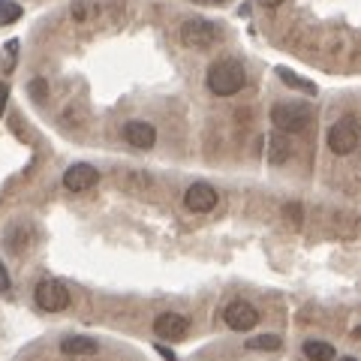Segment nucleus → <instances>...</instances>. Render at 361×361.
Wrapping results in <instances>:
<instances>
[{"label":"nucleus","instance_id":"f257e3e1","mask_svg":"<svg viewBox=\"0 0 361 361\" xmlns=\"http://www.w3.org/2000/svg\"><path fill=\"white\" fill-rule=\"evenodd\" d=\"M247 85V70L241 61L235 58H223V61H214L208 66V90L217 97H232L244 90Z\"/></svg>","mask_w":361,"mask_h":361},{"label":"nucleus","instance_id":"f03ea898","mask_svg":"<svg viewBox=\"0 0 361 361\" xmlns=\"http://www.w3.org/2000/svg\"><path fill=\"white\" fill-rule=\"evenodd\" d=\"M220 37H223L220 27L208 18H187L184 25H180V42H184L187 49L205 51L214 42H220Z\"/></svg>","mask_w":361,"mask_h":361},{"label":"nucleus","instance_id":"7ed1b4c3","mask_svg":"<svg viewBox=\"0 0 361 361\" xmlns=\"http://www.w3.org/2000/svg\"><path fill=\"white\" fill-rule=\"evenodd\" d=\"M271 123L280 130V133H301L310 127V109L301 106V103H277L271 109Z\"/></svg>","mask_w":361,"mask_h":361},{"label":"nucleus","instance_id":"20e7f679","mask_svg":"<svg viewBox=\"0 0 361 361\" xmlns=\"http://www.w3.org/2000/svg\"><path fill=\"white\" fill-rule=\"evenodd\" d=\"M358 121H355V115H346V118H341L334 123V127L329 130V148H331V154H337V157H346V154H353L355 148H358Z\"/></svg>","mask_w":361,"mask_h":361},{"label":"nucleus","instance_id":"39448f33","mask_svg":"<svg viewBox=\"0 0 361 361\" xmlns=\"http://www.w3.org/2000/svg\"><path fill=\"white\" fill-rule=\"evenodd\" d=\"M33 298H37V307L42 310H66V304H70V289H66L61 280H54V277H45L37 283V292H33Z\"/></svg>","mask_w":361,"mask_h":361},{"label":"nucleus","instance_id":"423d86ee","mask_svg":"<svg viewBox=\"0 0 361 361\" xmlns=\"http://www.w3.org/2000/svg\"><path fill=\"white\" fill-rule=\"evenodd\" d=\"M226 325H229L232 331H253L259 325V310L253 307L250 301H232L229 307L223 313Z\"/></svg>","mask_w":361,"mask_h":361},{"label":"nucleus","instance_id":"0eeeda50","mask_svg":"<svg viewBox=\"0 0 361 361\" xmlns=\"http://www.w3.org/2000/svg\"><path fill=\"white\" fill-rule=\"evenodd\" d=\"M97 180H99V172L87 163H73L63 172V187L70 190V193H87L90 187H97Z\"/></svg>","mask_w":361,"mask_h":361},{"label":"nucleus","instance_id":"6e6552de","mask_svg":"<svg viewBox=\"0 0 361 361\" xmlns=\"http://www.w3.org/2000/svg\"><path fill=\"white\" fill-rule=\"evenodd\" d=\"M184 205L193 214H208L214 205H217V190H214L211 184H205V180H196V184L187 187Z\"/></svg>","mask_w":361,"mask_h":361},{"label":"nucleus","instance_id":"1a4fd4ad","mask_svg":"<svg viewBox=\"0 0 361 361\" xmlns=\"http://www.w3.org/2000/svg\"><path fill=\"white\" fill-rule=\"evenodd\" d=\"M190 331V322L180 313H160L154 319V334L163 341H184Z\"/></svg>","mask_w":361,"mask_h":361},{"label":"nucleus","instance_id":"9d476101","mask_svg":"<svg viewBox=\"0 0 361 361\" xmlns=\"http://www.w3.org/2000/svg\"><path fill=\"white\" fill-rule=\"evenodd\" d=\"M123 139L139 151H151L157 142V130L148 121H130V123H123Z\"/></svg>","mask_w":361,"mask_h":361},{"label":"nucleus","instance_id":"9b49d317","mask_svg":"<svg viewBox=\"0 0 361 361\" xmlns=\"http://www.w3.org/2000/svg\"><path fill=\"white\" fill-rule=\"evenodd\" d=\"M61 353L66 358H90V355L99 353V343L87 334H70V337L61 341Z\"/></svg>","mask_w":361,"mask_h":361},{"label":"nucleus","instance_id":"f8f14e48","mask_svg":"<svg viewBox=\"0 0 361 361\" xmlns=\"http://www.w3.org/2000/svg\"><path fill=\"white\" fill-rule=\"evenodd\" d=\"M289 157H292V145L286 139V133H274L268 139V163H274V166H283L289 163Z\"/></svg>","mask_w":361,"mask_h":361},{"label":"nucleus","instance_id":"ddd939ff","mask_svg":"<svg viewBox=\"0 0 361 361\" xmlns=\"http://www.w3.org/2000/svg\"><path fill=\"white\" fill-rule=\"evenodd\" d=\"M304 355H307V361H334V346L322 341H307L304 343Z\"/></svg>","mask_w":361,"mask_h":361},{"label":"nucleus","instance_id":"4468645a","mask_svg":"<svg viewBox=\"0 0 361 361\" xmlns=\"http://www.w3.org/2000/svg\"><path fill=\"white\" fill-rule=\"evenodd\" d=\"M280 346H283V341L277 334H259L247 341V349H256V353H277Z\"/></svg>","mask_w":361,"mask_h":361},{"label":"nucleus","instance_id":"2eb2a0df","mask_svg":"<svg viewBox=\"0 0 361 361\" xmlns=\"http://www.w3.org/2000/svg\"><path fill=\"white\" fill-rule=\"evenodd\" d=\"M277 75H280V82L289 85V87L304 90V94H316V85H313V82H304L301 75H295L292 70H286V66H277Z\"/></svg>","mask_w":361,"mask_h":361},{"label":"nucleus","instance_id":"dca6fc26","mask_svg":"<svg viewBox=\"0 0 361 361\" xmlns=\"http://www.w3.org/2000/svg\"><path fill=\"white\" fill-rule=\"evenodd\" d=\"M18 18H21V6L16 4V0H0V27L16 25Z\"/></svg>","mask_w":361,"mask_h":361},{"label":"nucleus","instance_id":"f3484780","mask_svg":"<svg viewBox=\"0 0 361 361\" xmlns=\"http://www.w3.org/2000/svg\"><path fill=\"white\" fill-rule=\"evenodd\" d=\"M30 97L37 99V103H42V99L49 97V85H45L42 78H33V82H30Z\"/></svg>","mask_w":361,"mask_h":361},{"label":"nucleus","instance_id":"a211bd4d","mask_svg":"<svg viewBox=\"0 0 361 361\" xmlns=\"http://www.w3.org/2000/svg\"><path fill=\"white\" fill-rule=\"evenodd\" d=\"M16 54H18V39H9V42H6V63H4L6 73L16 66Z\"/></svg>","mask_w":361,"mask_h":361},{"label":"nucleus","instance_id":"6ab92c4d","mask_svg":"<svg viewBox=\"0 0 361 361\" xmlns=\"http://www.w3.org/2000/svg\"><path fill=\"white\" fill-rule=\"evenodd\" d=\"M90 16V4L87 0H78V4H73V18L75 21H85Z\"/></svg>","mask_w":361,"mask_h":361},{"label":"nucleus","instance_id":"aec40b11","mask_svg":"<svg viewBox=\"0 0 361 361\" xmlns=\"http://www.w3.org/2000/svg\"><path fill=\"white\" fill-rule=\"evenodd\" d=\"M6 103H9V87L0 82V118H4V111H6Z\"/></svg>","mask_w":361,"mask_h":361},{"label":"nucleus","instance_id":"412c9836","mask_svg":"<svg viewBox=\"0 0 361 361\" xmlns=\"http://www.w3.org/2000/svg\"><path fill=\"white\" fill-rule=\"evenodd\" d=\"M9 289V271L0 265V292H6Z\"/></svg>","mask_w":361,"mask_h":361},{"label":"nucleus","instance_id":"4be33fe9","mask_svg":"<svg viewBox=\"0 0 361 361\" xmlns=\"http://www.w3.org/2000/svg\"><path fill=\"white\" fill-rule=\"evenodd\" d=\"M157 353H160L166 361H175V353H172V349H166V346H157Z\"/></svg>","mask_w":361,"mask_h":361},{"label":"nucleus","instance_id":"5701e85b","mask_svg":"<svg viewBox=\"0 0 361 361\" xmlns=\"http://www.w3.org/2000/svg\"><path fill=\"white\" fill-rule=\"evenodd\" d=\"M259 4H262V6H280L283 0H259Z\"/></svg>","mask_w":361,"mask_h":361},{"label":"nucleus","instance_id":"b1692460","mask_svg":"<svg viewBox=\"0 0 361 361\" xmlns=\"http://www.w3.org/2000/svg\"><path fill=\"white\" fill-rule=\"evenodd\" d=\"M341 361H358V358H353V355H346V358H341Z\"/></svg>","mask_w":361,"mask_h":361},{"label":"nucleus","instance_id":"393cba45","mask_svg":"<svg viewBox=\"0 0 361 361\" xmlns=\"http://www.w3.org/2000/svg\"><path fill=\"white\" fill-rule=\"evenodd\" d=\"M205 4H223V0H205Z\"/></svg>","mask_w":361,"mask_h":361}]
</instances>
